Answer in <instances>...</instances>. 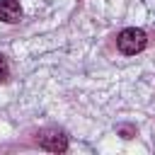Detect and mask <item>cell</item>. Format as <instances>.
<instances>
[{
  "instance_id": "3",
  "label": "cell",
  "mask_w": 155,
  "mask_h": 155,
  "mask_svg": "<svg viewBox=\"0 0 155 155\" xmlns=\"http://www.w3.org/2000/svg\"><path fill=\"white\" fill-rule=\"evenodd\" d=\"M22 5L19 0H0V22L5 24H19L22 22Z\"/></svg>"
},
{
  "instance_id": "5",
  "label": "cell",
  "mask_w": 155,
  "mask_h": 155,
  "mask_svg": "<svg viewBox=\"0 0 155 155\" xmlns=\"http://www.w3.org/2000/svg\"><path fill=\"white\" fill-rule=\"evenodd\" d=\"M116 133H119L121 138H126V140H128V138H133V136H136V126H131V124H119V126H116Z\"/></svg>"
},
{
  "instance_id": "2",
  "label": "cell",
  "mask_w": 155,
  "mask_h": 155,
  "mask_svg": "<svg viewBox=\"0 0 155 155\" xmlns=\"http://www.w3.org/2000/svg\"><path fill=\"white\" fill-rule=\"evenodd\" d=\"M36 145L41 150H48V153H68L70 148V138L63 128L58 126H48V128H41L36 133Z\"/></svg>"
},
{
  "instance_id": "4",
  "label": "cell",
  "mask_w": 155,
  "mask_h": 155,
  "mask_svg": "<svg viewBox=\"0 0 155 155\" xmlns=\"http://www.w3.org/2000/svg\"><path fill=\"white\" fill-rule=\"evenodd\" d=\"M10 80V61L5 53H0V82H7Z\"/></svg>"
},
{
  "instance_id": "1",
  "label": "cell",
  "mask_w": 155,
  "mask_h": 155,
  "mask_svg": "<svg viewBox=\"0 0 155 155\" xmlns=\"http://www.w3.org/2000/svg\"><path fill=\"white\" fill-rule=\"evenodd\" d=\"M145 46H148V34L140 27H126L116 34V48L124 56H136L145 51Z\"/></svg>"
}]
</instances>
